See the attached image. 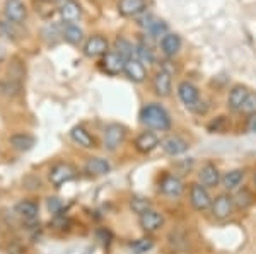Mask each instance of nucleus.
<instances>
[{"mask_svg": "<svg viewBox=\"0 0 256 254\" xmlns=\"http://www.w3.org/2000/svg\"><path fill=\"white\" fill-rule=\"evenodd\" d=\"M123 73L130 79L134 84H142L144 80L147 79V70L146 65L142 63L138 58H130L125 61V70Z\"/></svg>", "mask_w": 256, "mask_h": 254, "instance_id": "nucleus-15", "label": "nucleus"}, {"mask_svg": "<svg viewBox=\"0 0 256 254\" xmlns=\"http://www.w3.org/2000/svg\"><path fill=\"white\" fill-rule=\"evenodd\" d=\"M147 31L150 32L152 38H160V36L168 34V24L164 22V20L154 19V20L150 22V26L147 27Z\"/></svg>", "mask_w": 256, "mask_h": 254, "instance_id": "nucleus-32", "label": "nucleus"}, {"mask_svg": "<svg viewBox=\"0 0 256 254\" xmlns=\"http://www.w3.org/2000/svg\"><path fill=\"white\" fill-rule=\"evenodd\" d=\"M160 145L159 137L154 132H142L135 138V149L140 154H150Z\"/></svg>", "mask_w": 256, "mask_h": 254, "instance_id": "nucleus-16", "label": "nucleus"}, {"mask_svg": "<svg viewBox=\"0 0 256 254\" xmlns=\"http://www.w3.org/2000/svg\"><path fill=\"white\" fill-rule=\"evenodd\" d=\"M242 181H244V169H230L222 174L220 184L224 186L227 193H232L241 188Z\"/></svg>", "mask_w": 256, "mask_h": 254, "instance_id": "nucleus-18", "label": "nucleus"}, {"mask_svg": "<svg viewBox=\"0 0 256 254\" xmlns=\"http://www.w3.org/2000/svg\"><path fill=\"white\" fill-rule=\"evenodd\" d=\"M126 137V128L120 123H110L104 128V149L108 152H114L123 145Z\"/></svg>", "mask_w": 256, "mask_h": 254, "instance_id": "nucleus-4", "label": "nucleus"}, {"mask_svg": "<svg viewBox=\"0 0 256 254\" xmlns=\"http://www.w3.org/2000/svg\"><path fill=\"white\" fill-rule=\"evenodd\" d=\"M152 85H154V92L158 94L159 97H169L172 92V77L171 72L168 68H160L156 73L154 80H152Z\"/></svg>", "mask_w": 256, "mask_h": 254, "instance_id": "nucleus-10", "label": "nucleus"}, {"mask_svg": "<svg viewBox=\"0 0 256 254\" xmlns=\"http://www.w3.org/2000/svg\"><path fill=\"white\" fill-rule=\"evenodd\" d=\"M84 171L90 176H104L111 171V164L102 157H90L86 162Z\"/></svg>", "mask_w": 256, "mask_h": 254, "instance_id": "nucleus-23", "label": "nucleus"}, {"mask_svg": "<svg viewBox=\"0 0 256 254\" xmlns=\"http://www.w3.org/2000/svg\"><path fill=\"white\" fill-rule=\"evenodd\" d=\"M147 5V0H120L118 12L125 17H134V15L142 14Z\"/></svg>", "mask_w": 256, "mask_h": 254, "instance_id": "nucleus-21", "label": "nucleus"}, {"mask_svg": "<svg viewBox=\"0 0 256 254\" xmlns=\"http://www.w3.org/2000/svg\"><path fill=\"white\" fill-rule=\"evenodd\" d=\"M160 147H162V150L168 155L176 157V155H181V154L186 152L190 149V143L184 140L183 137H180V135H168L166 138L160 140Z\"/></svg>", "mask_w": 256, "mask_h": 254, "instance_id": "nucleus-12", "label": "nucleus"}, {"mask_svg": "<svg viewBox=\"0 0 256 254\" xmlns=\"http://www.w3.org/2000/svg\"><path fill=\"white\" fill-rule=\"evenodd\" d=\"M70 138H72V142H76L79 147H82V149H94V147H96L94 137L80 125L74 126V128L70 130Z\"/></svg>", "mask_w": 256, "mask_h": 254, "instance_id": "nucleus-20", "label": "nucleus"}, {"mask_svg": "<svg viewBox=\"0 0 256 254\" xmlns=\"http://www.w3.org/2000/svg\"><path fill=\"white\" fill-rule=\"evenodd\" d=\"M114 51L125 61L130 58H137L135 56V46L125 38H116V41H114Z\"/></svg>", "mask_w": 256, "mask_h": 254, "instance_id": "nucleus-27", "label": "nucleus"}, {"mask_svg": "<svg viewBox=\"0 0 256 254\" xmlns=\"http://www.w3.org/2000/svg\"><path fill=\"white\" fill-rule=\"evenodd\" d=\"M9 142L16 150H19V152H28V150H31L32 147H34L36 138L30 133H14L9 138Z\"/></svg>", "mask_w": 256, "mask_h": 254, "instance_id": "nucleus-25", "label": "nucleus"}, {"mask_svg": "<svg viewBox=\"0 0 256 254\" xmlns=\"http://www.w3.org/2000/svg\"><path fill=\"white\" fill-rule=\"evenodd\" d=\"M248 128H250V132H251V133H254V135H256V116L251 118L250 126H248Z\"/></svg>", "mask_w": 256, "mask_h": 254, "instance_id": "nucleus-38", "label": "nucleus"}, {"mask_svg": "<svg viewBox=\"0 0 256 254\" xmlns=\"http://www.w3.org/2000/svg\"><path fill=\"white\" fill-rule=\"evenodd\" d=\"M0 36H4L9 41H18L20 38L19 24L10 22V20H0Z\"/></svg>", "mask_w": 256, "mask_h": 254, "instance_id": "nucleus-28", "label": "nucleus"}, {"mask_svg": "<svg viewBox=\"0 0 256 254\" xmlns=\"http://www.w3.org/2000/svg\"><path fill=\"white\" fill-rule=\"evenodd\" d=\"M160 191L169 198H180L184 193V183L176 174H166L160 179Z\"/></svg>", "mask_w": 256, "mask_h": 254, "instance_id": "nucleus-11", "label": "nucleus"}, {"mask_svg": "<svg viewBox=\"0 0 256 254\" xmlns=\"http://www.w3.org/2000/svg\"><path fill=\"white\" fill-rule=\"evenodd\" d=\"M236 207H234V198L230 193H220L217 195L216 198L212 200V207H210V212L216 217L217 220H226L229 219L230 215L234 214Z\"/></svg>", "mask_w": 256, "mask_h": 254, "instance_id": "nucleus-3", "label": "nucleus"}, {"mask_svg": "<svg viewBox=\"0 0 256 254\" xmlns=\"http://www.w3.org/2000/svg\"><path fill=\"white\" fill-rule=\"evenodd\" d=\"M135 55H137V58L142 61L144 65H152L156 61L154 58V53H152L150 46L146 43H138L137 46H135Z\"/></svg>", "mask_w": 256, "mask_h": 254, "instance_id": "nucleus-30", "label": "nucleus"}, {"mask_svg": "<svg viewBox=\"0 0 256 254\" xmlns=\"http://www.w3.org/2000/svg\"><path fill=\"white\" fill-rule=\"evenodd\" d=\"M48 208H50V212H53V214H58L60 208H62V203L58 202V198H48Z\"/></svg>", "mask_w": 256, "mask_h": 254, "instance_id": "nucleus-37", "label": "nucleus"}, {"mask_svg": "<svg viewBox=\"0 0 256 254\" xmlns=\"http://www.w3.org/2000/svg\"><path fill=\"white\" fill-rule=\"evenodd\" d=\"M154 248V241H152V237H140V239L135 241L134 244H132V249H134L137 254H146L148 253L150 249Z\"/></svg>", "mask_w": 256, "mask_h": 254, "instance_id": "nucleus-31", "label": "nucleus"}, {"mask_svg": "<svg viewBox=\"0 0 256 254\" xmlns=\"http://www.w3.org/2000/svg\"><path fill=\"white\" fill-rule=\"evenodd\" d=\"M6 58H7V53H6V48L2 46V44H0V63H2V61H6Z\"/></svg>", "mask_w": 256, "mask_h": 254, "instance_id": "nucleus-39", "label": "nucleus"}, {"mask_svg": "<svg viewBox=\"0 0 256 254\" xmlns=\"http://www.w3.org/2000/svg\"><path fill=\"white\" fill-rule=\"evenodd\" d=\"M178 97H180L181 102H183L188 109H193V111H196L198 106H200V102H202L200 91H198L196 85L190 80L180 82V85H178Z\"/></svg>", "mask_w": 256, "mask_h": 254, "instance_id": "nucleus-5", "label": "nucleus"}, {"mask_svg": "<svg viewBox=\"0 0 256 254\" xmlns=\"http://www.w3.org/2000/svg\"><path fill=\"white\" fill-rule=\"evenodd\" d=\"M212 196L208 193V188L200 183L190 184V203L196 212H207L212 207Z\"/></svg>", "mask_w": 256, "mask_h": 254, "instance_id": "nucleus-2", "label": "nucleus"}, {"mask_svg": "<svg viewBox=\"0 0 256 254\" xmlns=\"http://www.w3.org/2000/svg\"><path fill=\"white\" fill-rule=\"evenodd\" d=\"M60 15L67 24H74L82 17V7L76 0H64L60 5Z\"/></svg>", "mask_w": 256, "mask_h": 254, "instance_id": "nucleus-19", "label": "nucleus"}, {"mask_svg": "<svg viewBox=\"0 0 256 254\" xmlns=\"http://www.w3.org/2000/svg\"><path fill=\"white\" fill-rule=\"evenodd\" d=\"M138 224H140V227H142L144 232H147V234H154V232L160 231V227L164 225V217L160 212L150 208V210H147V212H144V214L138 215Z\"/></svg>", "mask_w": 256, "mask_h": 254, "instance_id": "nucleus-8", "label": "nucleus"}, {"mask_svg": "<svg viewBox=\"0 0 256 254\" xmlns=\"http://www.w3.org/2000/svg\"><path fill=\"white\" fill-rule=\"evenodd\" d=\"M4 15L10 22L22 24L28 17V9L22 0H6V3H4Z\"/></svg>", "mask_w": 256, "mask_h": 254, "instance_id": "nucleus-9", "label": "nucleus"}, {"mask_svg": "<svg viewBox=\"0 0 256 254\" xmlns=\"http://www.w3.org/2000/svg\"><path fill=\"white\" fill-rule=\"evenodd\" d=\"M130 207L134 208V212L135 214H144V212H147V210H150L152 208V205L148 200L146 198H140V196H135V198H132V202H130Z\"/></svg>", "mask_w": 256, "mask_h": 254, "instance_id": "nucleus-33", "label": "nucleus"}, {"mask_svg": "<svg viewBox=\"0 0 256 254\" xmlns=\"http://www.w3.org/2000/svg\"><path fill=\"white\" fill-rule=\"evenodd\" d=\"M140 123H142L146 128L154 130V132H169L172 126L171 116L166 111V108H162L160 104L150 102V104L144 106L140 109Z\"/></svg>", "mask_w": 256, "mask_h": 254, "instance_id": "nucleus-1", "label": "nucleus"}, {"mask_svg": "<svg viewBox=\"0 0 256 254\" xmlns=\"http://www.w3.org/2000/svg\"><path fill=\"white\" fill-rule=\"evenodd\" d=\"M101 68L108 75H120V73L125 70V60L116 51H108L101 60Z\"/></svg>", "mask_w": 256, "mask_h": 254, "instance_id": "nucleus-14", "label": "nucleus"}, {"mask_svg": "<svg viewBox=\"0 0 256 254\" xmlns=\"http://www.w3.org/2000/svg\"><path fill=\"white\" fill-rule=\"evenodd\" d=\"M222 125H226V116H218L216 121H212L208 125V130L212 133H222L224 132V126Z\"/></svg>", "mask_w": 256, "mask_h": 254, "instance_id": "nucleus-36", "label": "nucleus"}, {"mask_svg": "<svg viewBox=\"0 0 256 254\" xmlns=\"http://www.w3.org/2000/svg\"><path fill=\"white\" fill-rule=\"evenodd\" d=\"M232 198H234V207H236L238 210H246V208H250L251 205L254 203V196L248 188L238 190L236 195H232Z\"/></svg>", "mask_w": 256, "mask_h": 254, "instance_id": "nucleus-26", "label": "nucleus"}, {"mask_svg": "<svg viewBox=\"0 0 256 254\" xmlns=\"http://www.w3.org/2000/svg\"><path fill=\"white\" fill-rule=\"evenodd\" d=\"M2 92L7 94V96H18L20 92V82H16V80H7L6 84L2 85Z\"/></svg>", "mask_w": 256, "mask_h": 254, "instance_id": "nucleus-35", "label": "nucleus"}, {"mask_svg": "<svg viewBox=\"0 0 256 254\" xmlns=\"http://www.w3.org/2000/svg\"><path fill=\"white\" fill-rule=\"evenodd\" d=\"M241 113L244 114H250V116H256V94L254 92H250L248 99L244 101L241 108Z\"/></svg>", "mask_w": 256, "mask_h": 254, "instance_id": "nucleus-34", "label": "nucleus"}, {"mask_svg": "<svg viewBox=\"0 0 256 254\" xmlns=\"http://www.w3.org/2000/svg\"><path fill=\"white\" fill-rule=\"evenodd\" d=\"M181 50V38L174 32H168L160 38V51L166 56H174Z\"/></svg>", "mask_w": 256, "mask_h": 254, "instance_id": "nucleus-22", "label": "nucleus"}, {"mask_svg": "<svg viewBox=\"0 0 256 254\" xmlns=\"http://www.w3.org/2000/svg\"><path fill=\"white\" fill-rule=\"evenodd\" d=\"M16 214H18L20 219H24L26 222H32V220L38 219V214H40V208L38 205L31 200H22L16 205Z\"/></svg>", "mask_w": 256, "mask_h": 254, "instance_id": "nucleus-24", "label": "nucleus"}, {"mask_svg": "<svg viewBox=\"0 0 256 254\" xmlns=\"http://www.w3.org/2000/svg\"><path fill=\"white\" fill-rule=\"evenodd\" d=\"M64 38L70 44H79L82 38H84V32H82L80 27L76 26V24H67V26L64 27Z\"/></svg>", "mask_w": 256, "mask_h": 254, "instance_id": "nucleus-29", "label": "nucleus"}, {"mask_svg": "<svg viewBox=\"0 0 256 254\" xmlns=\"http://www.w3.org/2000/svg\"><path fill=\"white\" fill-rule=\"evenodd\" d=\"M248 96H250V89H248L246 85L238 84L230 89L229 97H227V104H229V108L232 109V111L241 113V108H242V104H244V101L248 99Z\"/></svg>", "mask_w": 256, "mask_h": 254, "instance_id": "nucleus-17", "label": "nucleus"}, {"mask_svg": "<svg viewBox=\"0 0 256 254\" xmlns=\"http://www.w3.org/2000/svg\"><path fill=\"white\" fill-rule=\"evenodd\" d=\"M110 51V43L102 36H90L84 44V55L89 58H98V56H104Z\"/></svg>", "mask_w": 256, "mask_h": 254, "instance_id": "nucleus-13", "label": "nucleus"}, {"mask_svg": "<svg viewBox=\"0 0 256 254\" xmlns=\"http://www.w3.org/2000/svg\"><path fill=\"white\" fill-rule=\"evenodd\" d=\"M254 183H256V173H254Z\"/></svg>", "mask_w": 256, "mask_h": 254, "instance_id": "nucleus-40", "label": "nucleus"}, {"mask_svg": "<svg viewBox=\"0 0 256 254\" xmlns=\"http://www.w3.org/2000/svg\"><path fill=\"white\" fill-rule=\"evenodd\" d=\"M222 174L218 171V167L214 162L207 161L202 164V167L198 169V183L204 184L205 188H216L220 184Z\"/></svg>", "mask_w": 256, "mask_h": 254, "instance_id": "nucleus-7", "label": "nucleus"}, {"mask_svg": "<svg viewBox=\"0 0 256 254\" xmlns=\"http://www.w3.org/2000/svg\"><path fill=\"white\" fill-rule=\"evenodd\" d=\"M76 174H77V171L72 164L58 162L56 166L52 167V171H50V183H52L55 188H60V186H64L65 183L72 181V179L76 178Z\"/></svg>", "mask_w": 256, "mask_h": 254, "instance_id": "nucleus-6", "label": "nucleus"}]
</instances>
